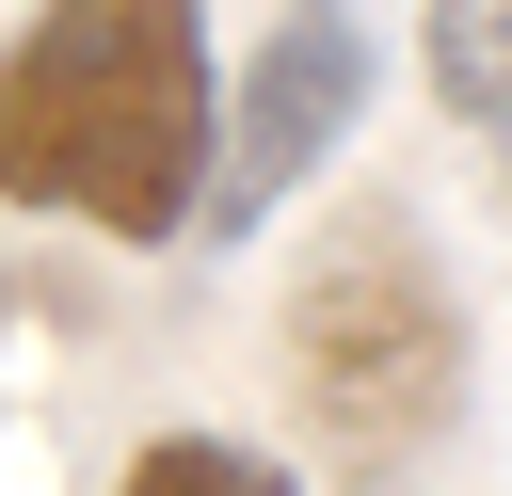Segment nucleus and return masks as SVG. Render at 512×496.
<instances>
[{
    "instance_id": "obj_5",
    "label": "nucleus",
    "mask_w": 512,
    "mask_h": 496,
    "mask_svg": "<svg viewBox=\"0 0 512 496\" xmlns=\"http://www.w3.org/2000/svg\"><path fill=\"white\" fill-rule=\"evenodd\" d=\"M112 496H304V480L272 448H240V432H144L112 464Z\"/></svg>"
},
{
    "instance_id": "obj_3",
    "label": "nucleus",
    "mask_w": 512,
    "mask_h": 496,
    "mask_svg": "<svg viewBox=\"0 0 512 496\" xmlns=\"http://www.w3.org/2000/svg\"><path fill=\"white\" fill-rule=\"evenodd\" d=\"M368 128V16L352 0H288L272 16V48L240 64V96H224V128H208V240H256L336 144Z\"/></svg>"
},
{
    "instance_id": "obj_2",
    "label": "nucleus",
    "mask_w": 512,
    "mask_h": 496,
    "mask_svg": "<svg viewBox=\"0 0 512 496\" xmlns=\"http://www.w3.org/2000/svg\"><path fill=\"white\" fill-rule=\"evenodd\" d=\"M288 400L352 496L416 480L464 416V288L416 240V208H336L288 272Z\"/></svg>"
},
{
    "instance_id": "obj_1",
    "label": "nucleus",
    "mask_w": 512,
    "mask_h": 496,
    "mask_svg": "<svg viewBox=\"0 0 512 496\" xmlns=\"http://www.w3.org/2000/svg\"><path fill=\"white\" fill-rule=\"evenodd\" d=\"M208 0H32L0 32V208L80 224L112 256L192 240L208 208Z\"/></svg>"
},
{
    "instance_id": "obj_4",
    "label": "nucleus",
    "mask_w": 512,
    "mask_h": 496,
    "mask_svg": "<svg viewBox=\"0 0 512 496\" xmlns=\"http://www.w3.org/2000/svg\"><path fill=\"white\" fill-rule=\"evenodd\" d=\"M432 80H448V112L512 160V0H432Z\"/></svg>"
}]
</instances>
